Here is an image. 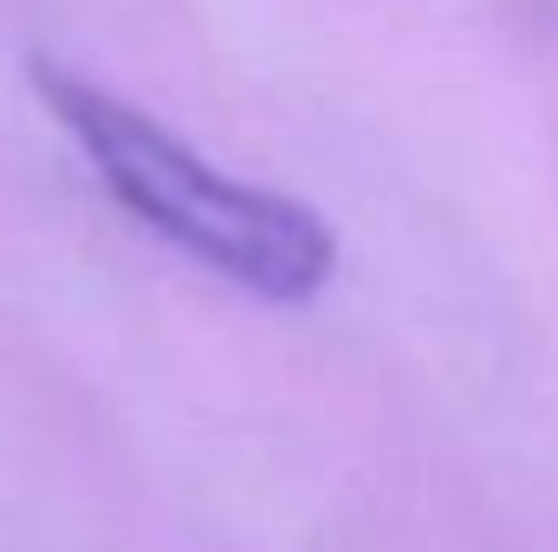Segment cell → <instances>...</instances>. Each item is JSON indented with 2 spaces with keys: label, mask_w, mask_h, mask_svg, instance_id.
I'll use <instances>...</instances> for the list:
<instances>
[{
  "label": "cell",
  "mask_w": 558,
  "mask_h": 552,
  "mask_svg": "<svg viewBox=\"0 0 558 552\" xmlns=\"http://www.w3.org/2000/svg\"><path fill=\"white\" fill-rule=\"evenodd\" d=\"M33 92L65 124L78 156L98 169V182L143 228H156L169 248H182L208 274L234 279L241 292L274 299V305H299L331 279L338 235L325 228L318 208L228 176L175 131L143 118L137 105H124L118 92H105L52 59H33Z\"/></svg>",
  "instance_id": "1"
}]
</instances>
